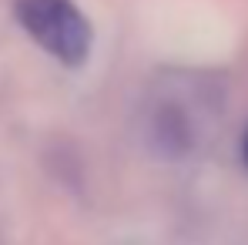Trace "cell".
Returning a JSON list of instances; mask_svg holds the SVG:
<instances>
[{"label":"cell","mask_w":248,"mask_h":245,"mask_svg":"<svg viewBox=\"0 0 248 245\" xmlns=\"http://www.w3.org/2000/svg\"><path fill=\"white\" fill-rule=\"evenodd\" d=\"M17 24L41 44L50 57L78 67L91 54V24L74 0H17Z\"/></svg>","instance_id":"obj_1"},{"label":"cell","mask_w":248,"mask_h":245,"mask_svg":"<svg viewBox=\"0 0 248 245\" xmlns=\"http://www.w3.org/2000/svg\"><path fill=\"white\" fill-rule=\"evenodd\" d=\"M242 162H245V168H248V131H245V138H242Z\"/></svg>","instance_id":"obj_2"}]
</instances>
